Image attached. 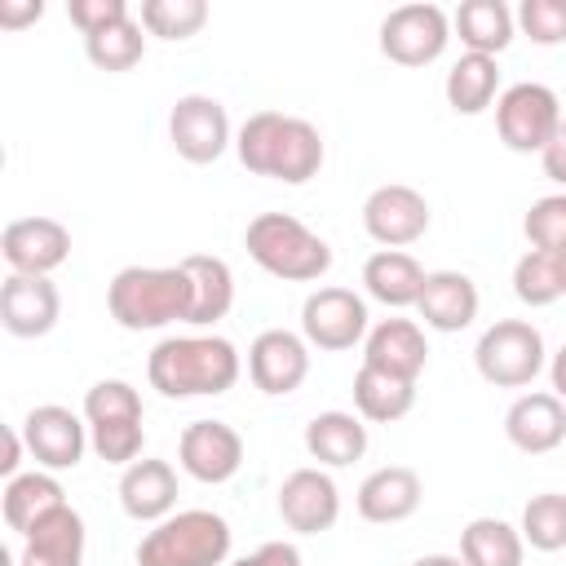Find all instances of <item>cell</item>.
<instances>
[{"label": "cell", "instance_id": "obj_1", "mask_svg": "<svg viewBox=\"0 0 566 566\" xmlns=\"http://www.w3.org/2000/svg\"><path fill=\"white\" fill-rule=\"evenodd\" d=\"M239 164L256 177H274L283 186H301L323 168V137L310 119L283 111H256L243 119L234 137Z\"/></svg>", "mask_w": 566, "mask_h": 566}, {"label": "cell", "instance_id": "obj_2", "mask_svg": "<svg viewBox=\"0 0 566 566\" xmlns=\"http://www.w3.org/2000/svg\"><path fill=\"white\" fill-rule=\"evenodd\" d=\"M239 349L226 336H168L146 358V376L164 398L226 394L239 380Z\"/></svg>", "mask_w": 566, "mask_h": 566}, {"label": "cell", "instance_id": "obj_3", "mask_svg": "<svg viewBox=\"0 0 566 566\" xmlns=\"http://www.w3.org/2000/svg\"><path fill=\"white\" fill-rule=\"evenodd\" d=\"M111 318L128 332H155L168 323H186L190 314V279L177 265H124L106 287Z\"/></svg>", "mask_w": 566, "mask_h": 566}, {"label": "cell", "instance_id": "obj_4", "mask_svg": "<svg viewBox=\"0 0 566 566\" xmlns=\"http://www.w3.org/2000/svg\"><path fill=\"white\" fill-rule=\"evenodd\" d=\"M243 248L248 256L274 274V279H287V283H310V279H323L327 265H332V248L327 239H318L305 221H296L292 212H261L248 221L243 230Z\"/></svg>", "mask_w": 566, "mask_h": 566}, {"label": "cell", "instance_id": "obj_5", "mask_svg": "<svg viewBox=\"0 0 566 566\" xmlns=\"http://www.w3.org/2000/svg\"><path fill=\"white\" fill-rule=\"evenodd\" d=\"M230 557V522L212 509H181L137 544V566H221Z\"/></svg>", "mask_w": 566, "mask_h": 566}, {"label": "cell", "instance_id": "obj_6", "mask_svg": "<svg viewBox=\"0 0 566 566\" xmlns=\"http://www.w3.org/2000/svg\"><path fill=\"white\" fill-rule=\"evenodd\" d=\"M478 376L495 389H522L544 371V336L526 318H500L478 336Z\"/></svg>", "mask_w": 566, "mask_h": 566}, {"label": "cell", "instance_id": "obj_7", "mask_svg": "<svg viewBox=\"0 0 566 566\" xmlns=\"http://www.w3.org/2000/svg\"><path fill=\"white\" fill-rule=\"evenodd\" d=\"M562 124V102L548 84H535V80H522V84H509L500 97H495V128H500V142L517 155H539L553 133Z\"/></svg>", "mask_w": 566, "mask_h": 566}, {"label": "cell", "instance_id": "obj_8", "mask_svg": "<svg viewBox=\"0 0 566 566\" xmlns=\"http://www.w3.org/2000/svg\"><path fill=\"white\" fill-rule=\"evenodd\" d=\"M451 40V18L438 4H398L380 22V53L398 66H429Z\"/></svg>", "mask_w": 566, "mask_h": 566}, {"label": "cell", "instance_id": "obj_9", "mask_svg": "<svg viewBox=\"0 0 566 566\" xmlns=\"http://www.w3.org/2000/svg\"><path fill=\"white\" fill-rule=\"evenodd\" d=\"M168 142L190 164H212L230 146V115L208 93H186L168 111Z\"/></svg>", "mask_w": 566, "mask_h": 566}, {"label": "cell", "instance_id": "obj_10", "mask_svg": "<svg viewBox=\"0 0 566 566\" xmlns=\"http://www.w3.org/2000/svg\"><path fill=\"white\" fill-rule=\"evenodd\" d=\"M301 336L314 349H354L367 336V305L349 287H318L301 305Z\"/></svg>", "mask_w": 566, "mask_h": 566}, {"label": "cell", "instance_id": "obj_11", "mask_svg": "<svg viewBox=\"0 0 566 566\" xmlns=\"http://www.w3.org/2000/svg\"><path fill=\"white\" fill-rule=\"evenodd\" d=\"M363 230L385 248H407L429 230V199L402 181L376 186L363 203Z\"/></svg>", "mask_w": 566, "mask_h": 566}, {"label": "cell", "instance_id": "obj_12", "mask_svg": "<svg viewBox=\"0 0 566 566\" xmlns=\"http://www.w3.org/2000/svg\"><path fill=\"white\" fill-rule=\"evenodd\" d=\"M248 376L270 398H283V394L301 389V380L310 376V340L287 332V327L261 332L248 349Z\"/></svg>", "mask_w": 566, "mask_h": 566}, {"label": "cell", "instance_id": "obj_13", "mask_svg": "<svg viewBox=\"0 0 566 566\" xmlns=\"http://www.w3.org/2000/svg\"><path fill=\"white\" fill-rule=\"evenodd\" d=\"M177 460H181V469L195 482L217 486V482H230L239 473V464H243V438L226 420H195V424L181 429Z\"/></svg>", "mask_w": 566, "mask_h": 566}, {"label": "cell", "instance_id": "obj_14", "mask_svg": "<svg viewBox=\"0 0 566 566\" xmlns=\"http://www.w3.org/2000/svg\"><path fill=\"white\" fill-rule=\"evenodd\" d=\"M57 314H62V296L49 274H9L0 283V323L9 336L22 340L49 336Z\"/></svg>", "mask_w": 566, "mask_h": 566}, {"label": "cell", "instance_id": "obj_15", "mask_svg": "<svg viewBox=\"0 0 566 566\" xmlns=\"http://www.w3.org/2000/svg\"><path fill=\"white\" fill-rule=\"evenodd\" d=\"M22 438H27V451L35 455V464H44L49 473L75 469L84 460V447H88L84 420L71 407H57V402L31 407L27 420H22Z\"/></svg>", "mask_w": 566, "mask_h": 566}, {"label": "cell", "instance_id": "obj_16", "mask_svg": "<svg viewBox=\"0 0 566 566\" xmlns=\"http://www.w3.org/2000/svg\"><path fill=\"white\" fill-rule=\"evenodd\" d=\"M279 517L296 535H323L340 517V491L323 469H292L279 486Z\"/></svg>", "mask_w": 566, "mask_h": 566}, {"label": "cell", "instance_id": "obj_17", "mask_svg": "<svg viewBox=\"0 0 566 566\" xmlns=\"http://www.w3.org/2000/svg\"><path fill=\"white\" fill-rule=\"evenodd\" d=\"M0 252L13 274H53L71 256V230L53 217H18L4 226Z\"/></svg>", "mask_w": 566, "mask_h": 566}, {"label": "cell", "instance_id": "obj_18", "mask_svg": "<svg viewBox=\"0 0 566 566\" xmlns=\"http://www.w3.org/2000/svg\"><path fill=\"white\" fill-rule=\"evenodd\" d=\"M363 363L376 371L402 376V380H420V371L429 363V340H424L420 323H411V318H380L367 332Z\"/></svg>", "mask_w": 566, "mask_h": 566}, {"label": "cell", "instance_id": "obj_19", "mask_svg": "<svg viewBox=\"0 0 566 566\" xmlns=\"http://www.w3.org/2000/svg\"><path fill=\"white\" fill-rule=\"evenodd\" d=\"M420 473L407 469V464H385L376 473L363 478L358 486V517L376 522V526H394V522H407L416 509H420Z\"/></svg>", "mask_w": 566, "mask_h": 566}, {"label": "cell", "instance_id": "obj_20", "mask_svg": "<svg viewBox=\"0 0 566 566\" xmlns=\"http://www.w3.org/2000/svg\"><path fill=\"white\" fill-rule=\"evenodd\" d=\"M504 433L517 451L544 455L566 442V402L557 394H522L504 411Z\"/></svg>", "mask_w": 566, "mask_h": 566}, {"label": "cell", "instance_id": "obj_21", "mask_svg": "<svg viewBox=\"0 0 566 566\" xmlns=\"http://www.w3.org/2000/svg\"><path fill=\"white\" fill-rule=\"evenodd\" d=\"M18 566H84V517L62 504L22 535Z\"/></svg>", "mask_w": 566, "mask_h": 566}, {"label": "cell", "instance_id": "obj_22", "mask_svg": "<svg viewBox=\"0 0 566 566\" xmlns=\"http://www.w3.org/2000/svg\"><path fill=\"white\" fill-rule=\"evenodd\" d=\"M416 310L433 332H464L478 318V283L460 270H433L424 274Z\"/></svg>", "mask_w": 566, "mask_h": 566}, {"label": "cell", "instance_id": "obj_23", "mask_svg": "<svg viewBox=\"0 0 566 566\" xmlns=\"http://www.w3.org/2000/svg\"><path fill=\"white\" fill-rule=\"evenodd\" d=\"M119 504L133 522H164L177 504V473L168 460H133L119 478Z\"/></svg>", "mask_w": 566, "mask_h": 566}, {"label": "cell", "instance_id": "obj_24", "mask_svg": "<svg viewBox=\"0 0 566 566\" xmlns=\"http://www.w3.org/2000/svg\"><path fill=\"white\" fill-rule=\"evenodd\" d=\"M181 270L190 279V314H186V323L190 327H212L217 318H226L230 305H234V274H230V265L221 256L195 252V256L181 261Z\"/></svg>", "mask_w": 566, "mask_h": 566}, {"label": "cell", "instance_id": "obj_25", "mask_svg": "<svg viewBox=\"0 0 566 566\" xmlns=\"http://www.w3.org/2000/svg\"><path fill=\"white\" fill-rule=\"evenodd\" d=\"M305 451L327 469H345V464L363 460V451H367L363 416H354V411H318L305 424Z\"/></svg>", "mask_w": 566, "mask_h": 566}, {"label": "cell", "instance_id": "obj_26", "mask_svg": "<svg viewBox=\"0 0 566 566\" xmlns=\"http://www.w3.org/2000/svg\"><path fill=\"white\" fill-rule=\"evenodd\" d=\"M363 283H367V296H376L380 305H416L420 301V287H424V270L411 252L402 248H380L367 256L363 265Z\"/></svg>", "mask_w": 566, "mask_h": 566}, {"label": "cell", "instance_id": "obj_27", "mask_svg": "<svg viewBox=\"0 0 566 566\" xmlns=\"http://www.w3.org/2000/svg\"><path fill=\"white\" fill-rule=\"evenodd\" d=\"M354 407L371 424H394L416 407V380H402V376H389L363 363L354 376Z\"/></svg>", "mask_w": 566, "mask_h": 566}, {"label": "cell", "instance_id": "obj_28", "mask_svg": "<svg viewBox=\"0 0 566 566\" xmlns=\"http://www.w3.org/2000/svg\"><path fill=\"white\" fill-rule=\"evenodd\" d=\"M0 504H4V526L18 531V535H27L44 513L62 509L66 495H62V482H57L53 473H40V469H35V473H18V478H9Z\"/></svg>", "mask_w": 566, "mask_h": 566}, {"label": "cell", "instance_id": "obj_29", "mask_svg": "<svg viewBox=\"0 0 566 566\" xmlns=\"http://www.w3.org/2000/svg\"><path fill=\"white\" fill-rule=\"evenodd\" d=\"M495 88H500V66L486 53H460L442 84L447 106L455 115H482L495 102Z\"/></svg>", "mask_w": 566, "mask_h": 566}, {"label": "cell", "instance_id": "obj_30", "mask_svg": "<svg viewBox=\"0 0 566 566\" xmlns=\"http://www.w3.org/2000/svg\"><path fill=\"white\" fill-rule=\"evenodd\" d=\"M451 27L469 53H486V57H495L513 40V13L504 0H464L455 9Z\"/></svg>", "mask_w": 566, "mask_h": 566}, {"label": "cell", "instance_id": "obj_31", "mask_svg": "<svg viewBox=\"0 0 566 566\" xmlns=\"http://www.w3.org/2000/svg\"><path fill=\"white\" fill-rule=\"evenodd\" d=\"M526 539L517 526L500 517H473L460 531V562L464 566H522Z\"/></svg>", "mask_w": 566, "mask_h": 566}, {"label": "cell", "instance_id": "obj_32", "mask_svg": "<svg viewBox=\"0 0 566 566\" xmlns=\"http://www.w3.org/2000/svg\"><path fill=\"white\" fill-rule=\"evenodd\" d=\"M84 53L97 71H133L146 53V35H142V22L124 18L97 35H84Z\"/></svg>", "mask_w": 566, "mask_h": 566}, {"label": "cell", "instance_id": "obj_33", "mask_svg": "<svg viewBox=\"0 0 566 566\" xmlns=\"http://www.w3.org/2000/svg\"><path fill=\"white\" fill-rule=\"evenodd\" d=\"M522 539L539 553H557L566 548V495L562 491H539L526 500L522 509Z\"/></svg>", "mask_w": 566, "mask_h": 566}, {"label": "cell", "instance_id": "obj_34", "mask_svg": "<svg viewBox=\"0 0 566 566\" xmlns=\"http://www.w3.org/2000/svg\"><path fill=\"white\" fill-rule=\"evenodd\" d=\"M513 292H517V301L531 305V310L553 305L557 296H566V292H562V274H557V256H553V252H539V248L522 252L517 265H513Z\"/></svg>", "mask_w": 566, "mask_h": 566}, {"label": "cell", "instance_id": "obj_35", "mask_svg": "<svg viewBox=\"0 0 566 566\" xmlns=\"http://www.w3.org/2000/svg\"><path fill=\"white\" fill-rule=\"evenodd\" d=\"M208 22L203 0H142V27L159 40H186Z\"/></svg>", "mask_w": 566, "mask_h": 566}, {"label": "cell", "instance_id": "obj_36", "mask_svg": "<svg viewBox=\"0 0 566 566\" xmlns=\"http://www.w3.org/2000/svg\"><path fill=\"white\" fill-rule=\"evenodd\" d=\"M84 420L111 424V420H142V398L128 380H97L84 394Z\"/></svg>", "mask_w": 566, "mask_h": 566}, {"label": "cell", "instance_id": "obj_37", "mask_svg": "<svg viewBox=\"0 0 566 566\" xmlns=\"http://www.w3.org/2000/svg\"><path fill=\"white\" fill-rule=\"evenodd\" d=\"M531 248L539 252H566V190L562 195H544L531 203L526 221H522Z\"/></svg>", "mask_w": 566, "mask_h": 566}, {"label": "cell", "instance_id": "obj_38", "mask_svg": "<svg viewBox=\"0 0 566 566\" xmlns=\"http://www.w3.org/2000/svg\"><path fill=\"white\" fill-rule=\"evenodd\" d=\"M88 442L106 464H124L128 469L142 455L146 433H142V420H111V424H88Z\"/></svg>", "mask_w": 566, "mask_h": 566}, {"label": "cell", "instance_id": "obj_39", "mask_svg": "<svg viewBox=\"0 0 566 566\" xmlns=\"http://www.w3.org/2000/svg\"><path fill=\"white\" fill-rule=\"evenodd\" d=\"M517 22L535 44H566V0H522Z\"/></svg>", "mask_w": 566, "mask_h": 566}, {"label": "cell", "instance_id": "obj_40", "mask_svg": "<svg viewBox=\"0 0 566 566\" xmlns=\"http://www.w3.org/2000/svg\"><path fill=\"white\" fill-rule=\"evenodd\" d=\"M66 18L84 35H97V31H106V27H115V22L133 18V13H128L124 0H66Z\"/></svg>", "mask_w": 566, "mask_h": 566}, {"label": "cell", "instance_id": "obj_41", "mask_svg": "<svg viewBox=\"0 0 566 566\" xmlns=\"http://www.w3.org/2000/svg\"><path fill=\"white\" fill-rule=\"evenodd\" d=\"M230 566H301V553L287 539H270V544H261L256 553H248V557H239Z\"/></svg>", "mask_w": 566, "mask_h": 566}, {"label": "cell", "instance_id": "obj_42", "mask_svg": "<svg viewBox=\"0 0 566 566\" xmlns=\"http://www.w3.org/2000/svg\"><path fill=\"white\" fill-rule=\"evenodd\" d=\"M539 164H544V177H553L557 186H566V115H562L553 142L539 150Z\"/></svg>", "mask_w": 566, "mask_h": 566}, {"label": "cell", "instance_id": "obj_43", "mask_svg": "<svg viewBox=\"0 0 566 566\" xmlns=\"http://www.w3.org/2000/svg\"><path fill=\"white\" fill-rule=\"evenodd\" d=\"M44 13V4L40 0H0V27H27V22H35Z\"/></svg>", "mask_w": 566, "mask_h": 566}, {"label": "cell", "instance_id": "obj_44", "mask_svg": "<svg viewBox=\"0 0 566 566\" xmlns=\"http://www.w3.org/2000/svg\"><path fill=\"white\" fill-rule=\"evenodd\" d=\"M22 447H27L22 429H4V460H0V473H4V478H18V464H22Z\"/></svg>", "mask_w": 566, "mask_h": 566}, {"label": "cell", "instance_id": "obj_45", "mask_svg": "<svg viewBox=\"0 0 566 566\" xmlns=\"http://www.w3.org/2000/svg\"><path fill=\"white\" fill-rule=\"evenodd\" d=\"M548 376H553V394L566 402V345L553 354V367H548Z\"/></svg>", "mask_w": 566, "mask_h": 566}, {"label": "cell", "instance_id": "obj_46", "mask_svg": "<svg viewBox=\"0 0 566 566\" xmlns=\"http://www.w3.org/2000/svg\"><path fill=\"white\" fill-rule=\"evenodd\" d=\"M411 566H464L460 557H451V553H429V557H416Z\"/></svg>", "mask_w": 566, "mask_h": 566}, {"label": "cell", "instance_id": "obj_47", "mask_svg": "<svg viewBox=\"0 0 566 566\" xmlns=\"http://www.w3.org/2000/svg\"><path fill=\"white\" fill-rule=\"evenodd\" d=\"M557 256V274H562V292H566V252H553Z\"/></svg>", "mask_w": 566, "mask_h": 566}]
</instances>
